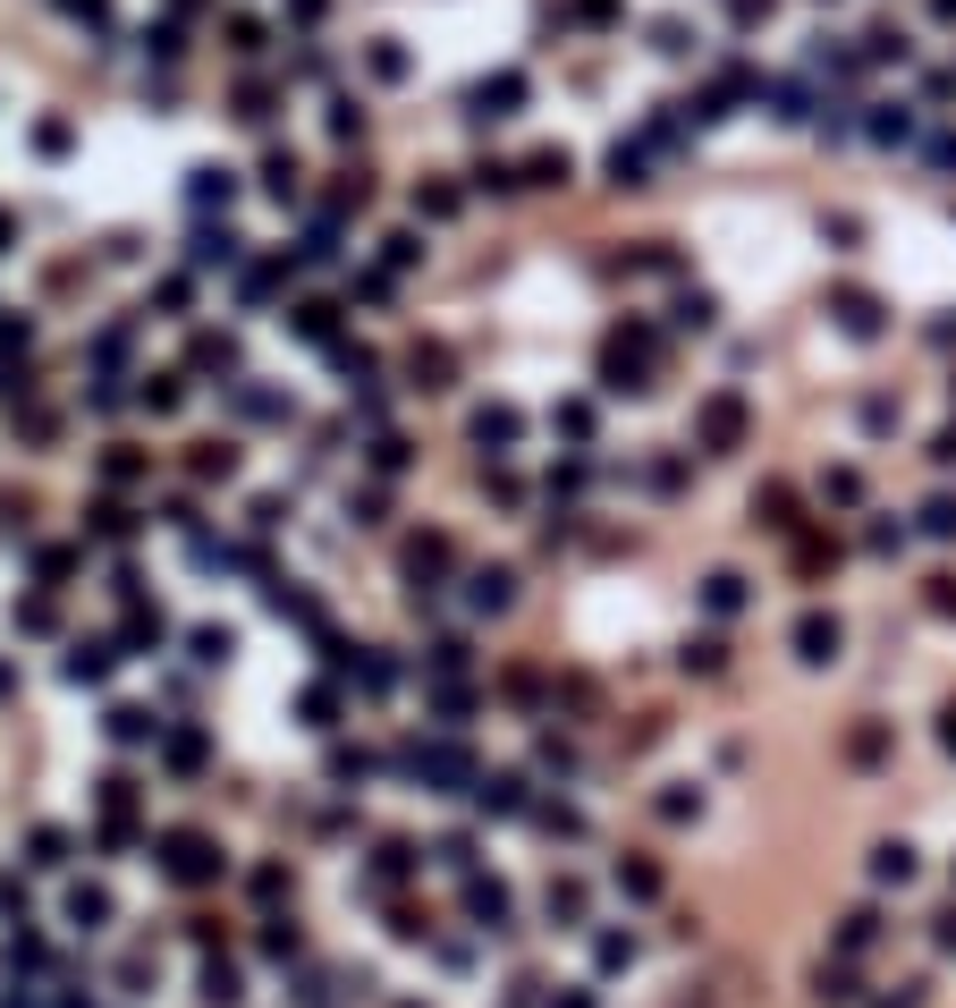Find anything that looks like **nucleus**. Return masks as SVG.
Listing matches in <instances>:
<instances>
[{
	"label": "nucleus",
	"mask_w": 956,
	"mask_h": 1008,
	"mask_svg": "<svg viewBox=\"0 0 956 1008\" xmlns=\"http://www.w3.org/2000/svg\"><path fill=\"white\" fill-rule=\"evenodd\" d=\"M296 712L314 720V729H339V712H348V695H339V686L322 679V686H305V695H296Z\"/></svg>",
	"instance_id": "nucleus-16"
},
{
	"label": "nucleus",
	"mask_w": 956,
	"mask_h": 1008,
	"mask_svg": "<svg viewBox=\"0 0 956 1008\" xmlns=\"http://www.w3.org/2000/svg\"><path fill=\"white\" fill-rule=\"evenodd\" d=\"M559 178H568V153H559V144H550V153H534V162H525V187H559Z\"/></svg>",
	"instance_id": "nucleus-33"
},
{
	"label": "nucleus",
	"mask_w": 956,
	"mask_h": 1008,
	"mask_svg": "<svg viewBox=\"0 0 956 1008\" xmlns=\"http://www.w3.org/2000/svg\"><path fill=\"white\" fill-rule=\"evenodd\" d=\"M195 364H203V373H237V339L203 331V339H195Z\"/></svg>",
	"instance_id": "nucleus-23"
},
{
	"label": "nucleus",
	"mask_w": 956,
	"mask_h": 1008,
	"mask_svg": "<svg viewBox=\"0 0 956 1008\" xmlns=\"http://www.w3.org/2000/svg\"><path fill=\"white\" fill-rule=\"evenodd\" d=\"M466 924H475V932H509V890L466 873Z\"/></svg>",
	"instance_id": "nucleus-3"
},
{
	"label": "nucleus",
	"mask_w": 956,
	"mask_h": 1008,
	"mask_svg": "<svg viewBox=\"0 0 956 1008\" xmlns=\"http://www.w3.org/2000/svg\"><path fill=\"white\" fill-rule=\"evenodd\" d=\"M550 915H559V924H575V915H584V890H575V881H550Z\"/></svg>",
	"instance_id": "nucleus-47"
},
{
	"label": "nucleus",
	"mask_w": 956,
	"mask_h": 1008,
	"mask_svg": "<svg viewBox=\"0 0 956 1008\" xmlns=\"http://www.w3.org/2000/svg\"><path fill=\"white\" fill-rule=\"evenodd\" d=\"M457 670H466V645H457V636H441V645H432V679H457Z\"/></svg>",
	"instance_id": "nucleus-45"
},
{
	"label": "nucleus",
	"mask_w": 956,
	"mask_h": 1008,
	"mask_svg": "<svg viewBox=\"0 0 956 1008\" xmlns=\"http://www.w3.org/2000/svg\"><path fill=\"white\" fill-rule=\"evenodd\" d=\"M102 729H110V746H153V738H161V720L144 712V704H110Z\"/></svg>",
	"instance_id": "nucleus-7"
},
{
	"label": "nucleus",
	"mask_w": 956,
	"mask_h": 1008,
	"mask_svg": "<svg viewBox=\"0 0 956 1008\" xmlns=\"http://www.w3.org/2000/svg\"><path fill=\"white\" fill-rule=\"evenodd\" d=\"M255 899H263V907H271V899H288V865H263V873H255Z\"/></svg>",
	"instance_id": "nucleus-49"
},
{
	"label": "nucleus",
	"mask_w": 956,
	"mask_h": 1008,
	"mask_svg": "<svg viewBox=\"0 0 956 1008\" xmlns=\"http://www.w3.org/2000/svg\"><path fill=\"white\" fill-rule=\"evenodd\" d=\"M136 407H153V416H170V407H178V373H153V382L136 391Z\"/></svg>",
	"instance_id": "nucleus-35"
},
{
	"label": "nucleus",
	"mask_w": 956,
	"mask_h": 1008,
	"mask_svg": "<svg viewBox=\"0 0 956 1008\" xmlns=\"http://www.w3.org/2000/svg\"><path fill=\"white\" fill-rule=\"evenodd\" d=\"M516 432H525V416H516V407H482V416H475V441H482V450H509Z\"/></svg>",
	"instance_id": "nucleus-18"
},
{
	"label": "nucleus",
	"mask_w": 956,
	"mask_h": 1008,
	"mask_svg": "<svg viewBox=\"0 0 956 1008\" xmlns=\"http://www.w3.org/2000/svg\"><path fill=\"white\" fill-rule=\"evenodd\" d=\"M195 271H237V255H246V237L237 229H195Z\"/></svg>",
	"instance_id": "nucleus-4"
},
{
	"label": "nucleus",
	"mask_w": 956,
	"mask_h": 1008,
	"mask_svg": "<svg viewBox=\"0 0 956 1008\" xmlns=\"http://www.w3.org/2000/svg\"><path fill=\"white\" fill-rule=\"evenodd\" d=\"M415 255H423V237H415V229H398V237H389V271H407Z\"/></svg>",
	"instance_id": "nucleus-51"
},
{
	"label": "nucleus",
	"mask_w": 956,
	"mask_h": 1008,
	"mask_svg": "<svg viewBox=\"0 0 956 1008\" xmlns=\"http://www.w3.org/2000/svg\"><path fill=\"white\" fill-rule=\"evenodd\" d=\"M516 102H525V77H516V68H509V77H482V85H475V119H509Z\"/></svg>",
	"instance_id": "nucleus-8"
},
{
	"label": "nucleus",
	"mask_w": 956,
	"mask_h": 1008,
	"mask_svg": "<svg viewBox=\"0 0 956 1008\" xmlns=\"http://www.w3.org/2000/svg\"><path fill=\"white\" fill-rule=\"evenodd\" d=\"M9 237H18V221H9V212H0V255H9Z\"/></svg>",
	"instance_id": "nucleus-57"
},
{
	"label": "nucleus",
	"mask_w": 956,
	"mask_h": 1008,
	"mask_svg": "<svg viewBox=\"0 0 956 1008\" xmlns=\"http://www.w3.org/2000/svg\"><path fill=\"white\" fill-rule=\"evenodd\" d=\"M364 772H373V754H364V746H330V780H339V788H355Z\"/></svg>",
	"instance_id": "nucleus-30"
},
{
	"label": "nucleus",
	"mask_w": 956,
	"mask_h": 1008,
	"mask_svg": "<svg viewBox=\"0 0 956 1008\" xmlns=\"http://www.w3.org/2000/svg\"><path fill=\"white\" fill-rule=\"evenodd\" d=\"M110 661H119V645H77V652H68V686H102V679H110Z\"/></svg>",
	"instance_id": "nucleus-14"
},
{
	"label": "nucleus",
	"mask_w": 956,
	"mask_h": 1008,
	"mask_svg": "<svg viewBox=\"0 0 956 1008\" xmlns=\"http://www.w3.org/2000/svg\"><path fill=\"white\" fill-rule=\"evenodd\" d=\"M448 568V534H423V543H407V577H415V602L432 593V577Z\"/></svg>",
	"instance_id": "nucleus-9"
},
{
	"label": "nucleus",
	"mask_w": 956,
	"mask_h": 1008,
	"mask_svg": "<svg viewBox=\"0 0 956 1008\" xmlns=\"http://www.w3.org/2000/svg\"><path fill=\"white\" fill-rule=\"evenodd\" d=\"M34 568H43V586H60V577H77V552H43Z\"/></svg>",
	"instance_id": "nucleus-52"
},
{
	"label": "nucleus",
	"mask_w": 956,
	"mask_h": 1008,
	"mask_svg": "<svg viewBox=\"0 0 956 1008\" xmlns=\"http://www.w3.org/2000/svg\"><path fill=\"white\" fill-rule=\"evenodd\" d=\"M415 212H432V221H448V212H457V187H415Z\"/></svg>",
	"instance_id": "nucleus-43"
},
{
	"label": "nucleus",
	"mask_w": 956,
	"mask_h": 1008,
	"mask_svg": "<svg viewBox=\"0 0 956 1008\" xmlns=\"http://www.w3.org/2000/svg\"><path fill=\"white\" fill-rule=\"evenodd\" d=\"M441 865L448 873H475V839H441Z\"/></svg>",
	"instance_id": "nucleus-53"
},
{
	"label": "nucleus",
	"mask_w": 956,
	"mask_h": 1008,
	"mask_svg": "<svg viewBox=\"0 0 956 1008\" xmlns=\"http://www.w3.org/2000/svg\"><path fill=\"white\" fill-rule=\"evenodd\" d=\"M18 627H26V636H51V627H60V611H51V602H18Z\"/></svg>",
	"instance_id": "nucleus-44"
},
{
	"label": "nucleus",
	"mask_w": 956,
	"mask_h": 1008,
	"mask_svg": "<svg viewBox=\"0 0 956 1008\" xmlns=\"http://www.w3.org/2000/svg\"><path fill=\"white\" fill-rule=\"evenodd\" d=\"M68 18H85V26H110V0H60Z\"/></svg>",
	"instance_id": "nucleus-54"
},
{
	"label": "nucleus",
	"mask_w": 956,
	"mask_h": 1008,
	"mask_svg": "<svg viewBox=\"0 0 956 1008\" xmlns=\"http://www.w3.org/2000/svg\"><path fill=\"white\" fill-rule=\"evenodd\" d=\"M940 941H948V949H956V915H948V924H940Z\"/></svg>",
	"instance_id": "nucleus-58"
},
{
	"label": "nucleus",
	"mask_w": 956,
	"mask_h": 1008,
	"mask_svg": "<svg viewBox=\"0 0 956 1008\" xmlns=\"http://www.w3.org/2000/svg\"><path fill=\"white\" fill-rule=\"evenodd\" d=\"M263 602H271L280 618H296V627H322V602L296 586V577H271V586H263Z\"/></svg>",
	"instance_id": "nucleus-5"
},
{
	"label": "nucleus",
	"mask_w": 956,
	"mask_h": 1008,
	"mask_svg": "<svg viewBox=\"0 0 956 1008\" xmlns=\"http://www.w3.org/2000/svg\"><path fill=\"white\" fill-rule=\"evenodd\" d=\"M263 187H271V196H296V162H288V153H271V162H263Z\"/></svg>",
	"instance_id": "nucleus-39"
},
{
	"label": "nucleus",
	"mask_w": 956,
	"mask_h": 1008,
	"mask_svg": "<svg viewBox=\"0 0 956 1008\" xmlns=\"http://www.w3.org/2000/svg\"><path fill=\"white\" fill-rule=\"evenodd\" d=\"M872 136H881V144H906V136H914V111H906V102H872Z\"/></svg>",
	"instance_id": "nucleus-20"
},
{
	"label": "nucleus",
	"mask_w": 956,
	"mask_h": 1008,
	"mask_svg": "<svg viewBox=\"0 0 956 1008\" xmlns=\"http://www.w3.org/2000/svg\"><path fill=\"white\" fill-rule=\"evenodd\" d=\"M161 873L178 881V890H212V881L229 873V856H221L212 831H170V839H161Z\"/></svg>",
	"instance_id": "nucleus-1"
},
{
	"label": "nucleus",
	"mask_w": 956,
	"mask_h": 1008,
	"mask_svg": "<svg viewBox=\"0 0 956 1008\" xmlns=\"http://www.w3.org/2000/svg\"><path fill=\"white\" fill-rule=\"evenodd\" d=\"M609 178H618V187H643V144H609Z\"/></svg>",
	"instance_id": "nucleus-32"
},
{
	"label": "nucleus",
	"mask_w": 956,
	"mask_h": 1008,
	"mask_svg": "<svg viewBox=\"0 0 956 1008\" xmlns=\"http://www.w3.org/2000/svg\"><path fill=\"white\" fill-rule=\"evenodd\" d=\"M229 196H237V178H229V170H195V178H187V204H195V212H212V204L229 212Z\"/></svg>",
	"instance_id": "nucleus-17"
},
{
	"label": "nucleus",
	"mask_w": 956,
	"mask_h": 1008,
	"mask_svg": "<svg viewBox=\"0 0 956 1008\" xmlns=\"http://www.w3.org/2000/svg\"><path fill=\"white\" fill-rule=\"evenodd\" d=\"M330 323H339V305H296V339H330Z\"/></svg>",
	"instance_id": "nucleus-37"
},
{
	"label": "nucleus",
	"mask_w": 956,
	"mask_h": 1008,
	"mask_svg": "<svg viewBox=\"0 0 956 1008\" xmlns=\"http://www.w3.org/2000/svg\"><path fill=\"white\" fill-rule=\"evenodd\" d=\"M102 813H136V780H128V772L102 780Z\"/></svg>",
	"instance_id": "nucleus-41"
},
{
	"label": "nucleus",
	"mask_w": 956,
	"mask_h": 1008,
	"mask_svg": "<svg viewBox=\"0 0 956 1008\" xmlns=\"http://www.w3.org/2000/svg\"><path fill=\"white\" fill-rule=\"evenodd\" d=\"M68 924H77V932H102V924H110V890H102V881H68Z\"/></svg>",
	"instance_id": "nucleus-6"
},
{
	"label": "nucleus",
	"mask_w": 956,
	"mask_h": 1008,
	"mask_svg": "<svg viewBox=\"0 0 956 1008\" xmlns=\"http://www.w3.org/2000/svg\"><path fill=\"white\" fill-rule=\"evenodd\" d=\"M161 754H170V772H203V729H170V738H161Z\"/></svg>",
	"instance_id": "nucleus-19"
},
{
	"label": "nucleus",
	"mask_w": 956,
	"mask_h": 1008,
	"mask_svg": "<svg viewBox=\"0 0 956 1008\" xmlns=\"http://www.w3.org/2000/svg\"><path fill=\"white\" fill-rule=\"evenodd\" d=\"M0 1008H43V1000H34V992H26V1000H0Z\"/></svg>",
	"instance_id": "nucleus-59"
},
{
	"label": "nucleus",
	"mask_w": 956,
	"mask_h": 1008,
	"mask_svg": "<svg viewBox=\"0 0 956 1008\" xmlns=\"http://www.w3.org/2000/svg\"><path fill=\"white\" fill-rule=\"evenodd\" d=\"M407 373H415V391H448V357H441V348H415Z\"/></svg>",
	"instance_id": "nucleus-24"
},
{
	"label": "nucleus",
	"mask_w": 956,
	"mask_h": 1008,
	"mask_svg": "<svg viewBox=\"0 0 956 1008\" xmlns=\"http://www.w3.org/2000/svg\"><path fill=\"white\" fill-rule=\"evenodd\" d=\"M475 806H482V813H525V780H516V772H482V780H475Z\"/></svg>",
	"instance_id": "nucleus-10"
},
{
	"label": "nucleus",
	"mask_w": 956,
	"mask_h": 1008,
	"mask_svg": "<svg viewBox=\"0 0 956 1008\" xmlns=\"http://www.w3.org/2000/svg\"><path fill=\"white\" fill-rule=\"evenodd\" d=\"M9 686H18V679H9V661H0V695H9Z\"/></svg>",
	"instance_id": "nucleus-60"
},
{
	"label": "nucleus",
	"mask_w": 956,
	"mask_h": 1008,
	"mask_svg": "<svg viewBox=\"0 0 956 1008\" xmlns=\"http://www.w3.org/2000/svg\"><path fill=\"white\" fill-rule=\"evenodd\" d=\"M203 1000H212V1008H237V966L212 958V966H203Z\"/></svg>",
	"instance_id": "nucleus-31"
},
{
	"label": "nucleus",
	"mask_w": 956,
	"mask_h": 1008,
	"mask_svg": "<svg viewBox=\"0 0 956 1008\" xmlns=\"http://www.w3.org/2000/svg\"><path fill=\"white\" fill-rule=\"evenodd\" d=\"M702 602H711L720 618H728V611H745V577H728V568H720V577L702 586Z\"/></svg>",
	"instance_id": "nucleus-28"
},
{
	"label": "nucleus",
	"mask_w": 956,
	"mask_h": 1008,
	"mask_svg": "<svg viewBox=\"0 0 956 1008\" xmlns=\"http://www.w3.org/2000/svg\"><path fill=\"white\" fill-rule=\"evenodd\" d=\"M736 432H745V407H736V398H711V407H702V441H711V450H736Z\"/></svg>",
	"instance_id": "nucleus-12"
},
{
	"label": "nucleus",
	"mask_w": 956,
	"mask_h": 1008,
	"mask_svg": "<svg viewBox=\"0 0 956 1008\" xmlns=\"http://www.w3.org/2000/svg\"><path fill=\"white\" fill-rule=\"evenodd\" d=\"M389 679H398V670H389L382 652H364V661H355V686H364V695H389Z\"/></svg>",
	"instance_id": "nucleus-38"
},
{
	"label": "nucleus",
	"mask_w": 956,
	"mask_h": 1008,
	"mask_svg": "<svg viewBox=\"0 0 956 1008\" xmlns=\"http://www.w3.org/2000/svg\"><path fill=\"white\" fill-rule=\"evenodd\" d=\"M398 772H407V780H423V788H475V780H482V772H475L457 746H398Z\"/></svg>",
	"instance_id": "nucleus-2"
},
{
	"label": "nucleus",
	"mask_w": 956,
	"mask_h": 1008,
	"mask_svg": "<svg viewBox=\"0 0 956 1008\" xmlns=\"http://www.w3.org/2000/svg\"><path fill=\"white\" fill-rule=\"evenodd\" d=\"M85 518H94L102 543H128V534H136V509H119V500H102V509H85Z\"/></svg>",
	"instance_id": "nucleus-25"
},
{
	"label": "nucleus",
	"mask_w": 956,
	"mask_h": 1008,
	"mask_svg": "<svg viewBox=\"0 0 956 1008\" xmlns=\"http://www.w3.org/2000/svg\"><path fill=\"white\" fill-rule=\"evenodd\" d=\"M931 162H940V170H956V136H931Z\"/></svg>",
	"instance_id": "nucleus-56"
},
{
	"label": "nucleus",
	"mask_w": 956,
	"mask_h": 1008,
	"mask_svg": "<svg viewBox=\"0 0 956 1008\" xmlns=\"http://www.w3.org/2000/svg\"><path fill=\"white\" fill-rule=\"evenodd\" d=\"M136 475H144V457H136V450H110V457H102V484H136Z\"/></svg>",
	"instance_id": "nucleus-42"
},
{
	"label": "nucleus",
	"mask_w": 956,
	"mask_h": 1008,
	"mask_svg": "<svg viewBox=\"0 0 956 1008\" xmlns=\"http://www.w3.org/2000/svg\"><path fill=\"white\" fill-rule=\"evenodd\" d=\"M187 645H195V661L212 670V661H229V652H237V636H229V627H195Z\"/></svg>",
	"instance_id": "nucleus-29"
},
{
	"label": "nucleus",
	"mask_w": 956,
	"mask_h": 1008,
	"mask_svg": "<svg viewBox=\"0 0 956 1008\" xmlns=\"http://www.w3.org/2000/svg\"><path fill=\"white\" fill-rule=\"evenodd\" d=\"M0 915H18V924H26V881H18V873H0Z\"/></svg>",
	"instance_id": "nucleus-50"
},
{
	"label": "nucleus",
	"mask_w": 956,
	"mask_h": 1008,
	"mask_svg": "<svg viewBox=\"0 0 956 1008\" xmlns=\"http://www.w3.org/2000/svg\"><path fill=\"white\" fill-rule=\"evenodd\" d=\"M618 890H627V899H652V890H661V873H652V865H618Z\"/></svg>",
	"instance_id": "nucleus-46"
},
{
	"label": "nucleus",
	"mask_w": 956,
	"mask_h": 1008,
	"mask_svg": "<svg viewBox=\"0 0 956 1008\" xmlns=\"http://www.w3.org/2000/svg\"><path fill=\"white\" fill-rule=\"evenodd\" d=\"M407 441H398V432H382V441H373V466H382V475H407Z\"/></svg>",
	"instance_id": "nucleus-40"
},
{
	"label": "nucleus",
	"mask_w": 956,
	"mask_h": 1008,
	"mask_svg": "<svg viewBox=\"0 0 956 1008\" xmlns=\"http://www.w3.org/2000/svg\"><path fill=\"white\" fill-rule=\"evenodd\" d=\"M34 865H68V831H34Z\"/></svg>",
	"instance_id": "nucleus-48"
},
{
	"label": "nucleus",
	"mask_w": 956,
	"mask_h": 1008,
	"mask_svg": "<svg viewBox=\"0 0 956 1008\" xmlns=\"http://www.w3.org/2000/svg\"><path fill=\"white\" fill-rule=\"evenodd\" d=\"M195 475H203V484H229V475H237V450L203 441V450H195Z\"/></svg>",
	"instance_id": "nucleus-26"
},
{
	"label": "nucleus",
	"mask_w": 956,
	"mask_h": 1008,
	"mask_svg": "<svg viewBox=\"0 0 956 1008\" xmlns=\"http://www.w3.org/2000/svg\"><path fill=\"white\" fill-rule=\"evenodd\" d=\"M796 652H804V661H829V652H838V618L804 611V618H796Z\"/></svg>",
	"instance_id": "nucleus-15"
},
{
	"label": "nucleus",
	"mask_w": 956,
	"mask_h": 1008,
	"mask_svg": "<svg viewBox=\"0 0 956 1008\" xmlns=\"http://www.w3.org/2000/svg\"><path fill=\"white\" fill-rule=\"evenodd\" d=\"M838 323L855 331V339H872V331H881V305H872L863 289H847V297H838Z\"/></svg>",
	"instance_id": "nucleus-21"
},
{
	"label": "nucleus",
	"mask_w": 956,
	"mask_h": 1008,
	"mask_svg": "<svg viewBox=\"0 0 956 1008\" xmlns=\"http://www.w3.org/2000/svg\"><path fill=\"white\" fill-rule=\"evenodd\" d=\"M948 746H956V720H948Z\"/></svg>",
	"instance_id": "nucleus-61"
},
{
	"label": "nucleus",
	"mask_w": 956,
	"mask_h": 1008,
	"mask_svg": "<svg viewBox=\"0 0 956 1008\" xmlns=\"http://www.w3.org/2000/svg\"><path fill=\"white\" fill-rule=\"evenodd\" d=\"M509 593H516L509 568H475V577H466V602H475V611H509Z\"/></svg>",
	"instance_id": "nucleus-13"
},
{
	"label": "nucleus",
	"mask_w": 956,
	"mask_h": 1008,
	"mask_svg": "<svg viewBox=\"0 0 956 1008\" xmlns=\"http://www.w3.org/2000/svg\"><path fill=\"white\" fill-rule=\"evenodd\" d=\"M559 1008H584V1000H559Z\"/></svg>",
	"instance_id": "nucleus-62"
},
{
	"label": "nucleus",
	"mask_w": 956,
	"mask_h": 1008,
	"mask_svg": "<svg viewBox=\"0 0 956 1008\" xmlns=\"http://www.w3.org/2000/svg\"><path fill=\"white\" fill-rule=\"evenodd\" d=\"M415 873V847L407 839H382V847H373V881H407Z\"/></svg>",
	"instance_id": "nucleus-22"
},
{
	"label": "nucleus",
	"mask_w": 956,
	"mask_h": 1008,
	"mask_svg": "<svg viewBox=\"0 0 956 1008\" xmlns=\"http://www.w3.org/2000/svg\"><path fill=\"white\" fill-rule=\"evenodd\" d=\"M280 271H288V263H255V271L237 280V297H246V305H271V289H280Z\"/></svg>",
	"instance_id": "nucleus-27"
},
{
	"label": "nucleus",
	"mask_w": 956,
	"mask_h": 1008,
	"mask_svg": "<svg viewBox=\"0 0 956 1008\" xmlns=\"http://www.w3.org/2000/svg\"><path fill=\"white\" fill-rule=\"evenodd\" d=\"M161 611H144V602H128V618H119V652H161Z\"/></svg>",
	"instance_id": "nucleus-11"
},
{
	"label": "nucleus",
	"mask_w": 956,
	"mask_h": 1008,
	"mask_svg": "<svg viewBox=\"0 0 956 1008\" xmlns=\"http://www.w3.org/2000/svg\"><path fill=\"white\" fill-rule=\"evenodd\" d=\"M923 525H931V534H956V500H931V509H923Z\"/></svg>",
	"instance_id": "nucleus-55"
},
{
	"label": "nucleus",
	"mask_w": 956,
	"mask_h": 1008,
	"mask_svg": "<svg viewBox=\"0 0 956 1008\" xmlns=\"http://www.w3.org/2000/svg\"><path fill=\"white\" fill-rule=\"evenodd\" d=\"M872 881H914V847H881V856H872Z\"/></svg>",
	"instance_id": "nucleus-34"
},
{
	"label": "nucleus",
	"mask_w": 956,
	"mask_h": 1008,
	"mask_svg": "<svg viewBox=\"0 0 956 1008\" xmlns=\"http://www.w3.org/2000/svg\"><path fill=\"white\" fill-rule=\"evenodd\" d=\"M263 958H296V924H288V915H271V924H263Z\"/></svg>",
	"instance_id": "nucleus-36"
}]
</instances>
